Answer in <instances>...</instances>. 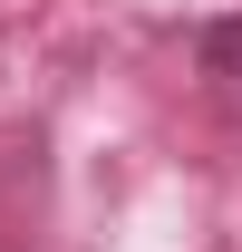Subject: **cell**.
<instances>
[{"label":"cell","mask_w":242,"mask_h":252,"mask_svg":"<svg viewBox=\"0 0 242 252\" xmlns=\"http://www.w3.org/2000/svg\"><path fill=\"white\" fill-rule=\"evenodd\" d=\"M204 68H213V78H223V88L242 97V10H233V20H213V30H204Z\"/></svg>","instance_id":"1"}]
</instances>
